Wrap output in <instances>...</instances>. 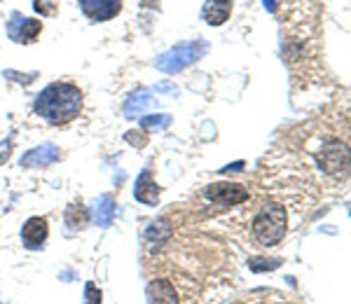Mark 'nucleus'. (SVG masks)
Returning <instances> with one entry per match:
<instances>
[{
    "label": "nucleus",
    "mask_w": 351,
    "mask_h": 304,
    "mask_svg": "<svg viewBox=\"0 0 351 304\" xmlns=\"http://www.w3.org/2000/svg\"><path fill=\"white\" fill-rule=\"evenodd\" d=\"M82 110V92L73 82H54L36 99V115L54 127L73 122Z\"/></svg>",
    "instance_id": "f257e3e1"
},
{
    "label": "nucleus",
    "mask_w": 351,
    "mask_h": 304,
    "mask_svg": "<svg viewBox=\"0 0 351 304\" xmlns=\"http://www.w3.org/2000/svg\"><path fill=\"white\" fill-rule=\"evenodd\" d=\"M288 229V213L286 208L276 201H267L263 211L253 220V236L263 246H276L286 236Z\"/></svg>",
    "instance_id": "f03ea898"
},
{
    "label": "nucleus",
    "mask_w": 351,
    "mask_h": 304,
    "mask_svg": "<svg viewBox=\"0 0 351 304\" xmlns=\"http://www.w3.org/2000/svg\"><path fill=\"white\" fill-rule=\"evenodd\" d=\"M204 52H206V47H204L202 42H183V45H178V47H173L171 52L162 54L160 59H157V68L171 75V73L183 71L185 66L197 61Z\"/></svg>",
    "instance_id": "7ed1b4c3"
},
{
    "label": "nucleus",
    "mask_w": 351,
    "mask_h": 304,
    "mask_svg": "<svg viewBox=\"0 0 351 304\" xmlns=\"http://www.w3.org/2000/svg\"><path fill=\"white\" fill-rule=\"evenodd\" d=\"M204 194L218 206H237V204H243L248 199V190L241 188L237 183H213L204 190Z\"/></svg>",
    "instance_id": "20e7f679"
},
{
    "label": "nucleus",
    "mask_w": 351,
    "mask_h": 304,
    "mask_svg": "<svg viewBox=\"0 0 351 304\" xmlns=\"http://www.w3.org/2000/svg\"><path fill=\"white\" fill-rule=\"evenodd\" d=\"M321 166L330 176H339V173L349 171V152L347 145L339 140H328L324 145V155H321Z\"/></svg>",
    "instance_id": "39448f33"
},
{
    "label": "nucleus",
    "mask_w": 351,
    "mask_h": 304,
    "mask_svg": "<svg viewBox=\"0 0 351 304\" xmlns=\"http://www.w3.org/2000/svg\"><path fill=\"white\" fill-rule=\"evenodd\" d=\"M49 236V223L43 216H33L28 218L21 227V244L28 251H40Z\"/></svg>",
    "instance_id": "423d86ee"
},
{
    "label": "nucleus",
    "mask_w": 351,
    "mask_h": 304,
    "mask_svg": "<svg viewBox=\"0 0 351 304\" xmlns=\"http://www.w3.org/2000/svg\"><path fill=\"white\" fill-rule=\"evenodd\" d=\"M43 31V21L38 19H26V16H21L19 12L12 14V21H10L8 26V33L10 38H12L14 42H33L38 36H40Z\"/></svg>",
    "instance_id": "0eeeda50"
},
{
    "label": "nucleus",
    "mask_w": 351,
    "mask_h": 304,
    "mask_svg": "<svg viewBox=\"0 0 351 304\" xmlns=\"http://www.w3.org/2000/svg\"><path fill=\"white\" fill-rule=\"evenodd\" d=\"M80 8L92 21H108L122 12V0H80Z\"/></svg>",
    "instance_id": "6e6552de"
},
{
    "label": "nucleus",
    "mask_w": 351,
    "mask_h": 304,
    "mask_svg": "<svg viewBox=\"0 0 351 304\" xmlns=\"http://www.w3.org/2000/svg\"><path fill=\"white\" fill-rule=\"evenodd\" d=\"M134 197H136V201H141V204H148V206H155L157 201H160V188H157L150 168H145V171L138 176V180H136Z\"/></svg>",
    "instance_id": "1a4fd4ad"
},
{
    "label": "nucleus",
    "mask_w": 351,
    "mask_h": 304,
    "mask_svg": "<svg viewBox=\"0 0 351 304\" xmlns=\"http://www.w3.org/2000/svg\"><path fill=\"white\" fill-rule=\"evenodd\" d=\"M148 302L150 304H178V292L173 283L167 279H155L148 286Z\"/></svg>",
    "instance_id": "9d476101"
},
{
    "label": "nucleus",
    "mask_w": 351,
    "mask_h": 304,
    "mask_svg": "<svg viewBox=\"0 0 351 304\" xmlns=\"http://www.w3.org/2000/svg\"><path fill=\"white\" fill-rule=\"evenodd\" d=\"M232 14V0H206L202 10V16L206 24L211 26H220L230 19Z\"/></svg>",
    "instance_id": "9b49d317"
},
{
    "label": "nucleus",
    "mask_w": 351,
    "mask_h": 304,
    "mask_svg": "<svg viewBox=\"0 0 351 304\" xmlns=\"http://www.w3.org/2000/svg\"><path fill=\"white\" fill-rule=\"evenodd\" d=\"M56 160H59V148L52 143H47V145H43V148H36V150L28 152L24 160H21V166H28V168L49 166V164H54Z\"/></svg>",
    "instance_id": "f8f14e48"
},
{
    "label": "nucleus",
    "mask_w": 351,
    "mask_h": 304,
    "mask_svg": "<svg viewBox=\"0 0 351 304\" xmlns=\"http://www.w3.org/2000/svg\"><path fill=\"white\" fill-rule=\"evenodd\" d=\"M94 220L99 223V227H110L112 220H115V199L110 194H101L96 199Z\"/></svg>",
    "instance_id": "ddd939ff"
},
{
    "label": "nucleus",
    "mask_w": 351,
    "mask_h": 304,
    "mask_svg": "<svg viewBox=\"0 0 351 304\" xmlns=\"http://www.w3.org/2000/svg\"><path fill=\"white\" fill-rule=\"evenodd\" d=\"M64 220H66V227H68V232L71 234H75V232H80V229L87 227V223H89V213H87V208H84L82 204H71L66 208V216H64Z\"/></svg>",
    "instance_id": "4468645a"
},
{
    "label": "nucleus",
    "mask_w": 351,
    "mask_h": 304,
    "mask_svg": "<svg viewBox=\"0 0 351 304\" xmlns=\"http://www.w3.org/2000/svg\"><path fill=\"white\" fill-rule=\"evenodd\" d=\"M152 105V97L145 92H138V94H132L124 103V115L127 117H141L145 110Z\"/></svg>",
    "instance_id": "2eb2a0df"
},
{
    "label": "nucleus",
    "mask_w": 351,
    "mask_h": 304,
    "mask_svg": "<svg viewBox=\"0 0 351 304\" xmlns=\"http://www.w3.org/2000/svg\"><path fill=\"white\" fill-rule=\"evenodd\" d=\"M141 125H143V129H167L171 125V117L169 115H145L143 120H141Z\"/></svg>",
    "instance_id": "dca6fc26"
},
{
    "label": "nucleus",
    "mask_w": 351,
    "mask_h": 304,
    "mask_svg": "<svg viewBox=\"0 0 351 304\" xmlns=\"http://www.w3.org/2000/svg\"><path fill=\"white\" fill-rule=\"evenodd\" d=\"M124 138H127L132 145H136V148H145V145H148V140H150V136L145 134V129H138V131L132 129V131H127V136H124Z\"/></svg>",
    "instance_id": "f3484780"
},
{
    "label": "nucleus",
    "mask_w": 351,
    "mask_h": 304,
    "mask_svg": "<svg viewBox=\"0 0 351 304\" xmlns=\"http://www.w3.org/2000/svg\"><path fill=\"white\" fill-rule=\"evenodd\" d=\"M101 300H104V295H101V290L94 283L84 286V304H101Z\"/></svg>",
    "instance_id": "a211bd4d"
},
{
    "label": "nucleus",
    "mask_w": 351,
    "mask_h": 304,
    "mask_svg": "<svg viewBox=\"0 0 351 304\" xmlns=\"http://www.w3.org/2000/svg\"><path fill=\"white\" fill-rule=\"evenodd\" d=\"M279 260H265V257H256V260H251V269L253 272H265V269H276L279 267Z\"/></svg>",
    "instance_id": "6ab92c4d"
},
{
    "label": "nucleus",
    "mask_w": 351,
    "mask_h": 304,
    "mask_svg": "<svg viewBox=\"0 0 351 304\" xmlns=\"http://www.w3.org/2000/svg\"><path fill=\"white\" fill-rule=\"evenodd\" d=\"M33 8H36V12L54 14V8H47V5H45V0H36V5H33Z\"/></svg>",
    "instance_id": "aec40b11"
},
{
    "label": "nucleus",
    "mask_w": 351,
    "mask_h": 304,
    "mask_svg": "<svg viewBox=\"0 0 351 304\" xmlns=\"http://www.w3.org/2000/svg\"><path fill=\"white\" fill-rule=\"evenodd\" d=\"M237 168H243V162H237V164H232V166H225V168H223V173L237 171Z\"/></svg>",
    "instance_id": "412c9836"
},
{
    "label": "nucleus",
    "mask_w": 351,
    "mask_h": 304,
    "mask_svg": "<svg viewBox=\"0 0 351 304\" xmlns=\"http://www.w3.org/2000/svg\"><path fill=\"white\" fill-rule=\"evenodd\" d=\"M265 8H267L269 12H274V10H276V0H265Z\"/></svg>",
    "instance_id": "4be33fe9"
}]
</instances>
